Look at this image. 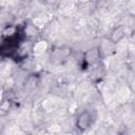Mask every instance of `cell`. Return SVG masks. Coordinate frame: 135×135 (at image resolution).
I'll return each instance as SVG.
<instances>
[{
    "mask_svg": "<svg viewBox=\"0 0 135 135\" xmlns=\"http://www.w3.org/2000/svg\"><path fill=\"white\" fill-rule=\"evenodd\" d=\"M92 123V116L91 114L88 112V111H84L82 112L79 116H78V119H77V126L79 129H82V130H85L86 128H89Z\"/></svg>",
    "mask_w": 135,
    "mask_h": 135,
    "instance_id": "cell-1",
    "label": "cell"
}]
</instances>
